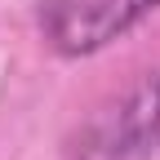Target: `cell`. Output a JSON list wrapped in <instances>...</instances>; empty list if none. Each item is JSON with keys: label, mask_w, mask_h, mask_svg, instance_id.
I'll return each mask as SVG.
<instances>
[{"label": "cell", "mask_w": 160, "mask_h": 160, "mask_svg": "<svg viewBox=\"0 0 160 160\" xmlns=\"http://www.w3.org/2000/svg\"><path fill=\"white\" fill-rule=\"evenodd\" d=\"M151 13H160V0H45L40 31L62 58H89L138 31Z\"/></svg>", "instance_id": "cell-2"}, {"label": "cell", "mask_w": 160, "mask_h": 160, "mask_svg": "<svg viewBox=\"0 0 160 160\" xmlns=\"http://www.w3.org/2000/svg\"><path fill=\"white\" fill-rule=\"evenodd\" d=\"M160 151V76H142L76 129L71 160H151Z\"/></svg>", "instance_id": "cell-1"}]
</instances>
